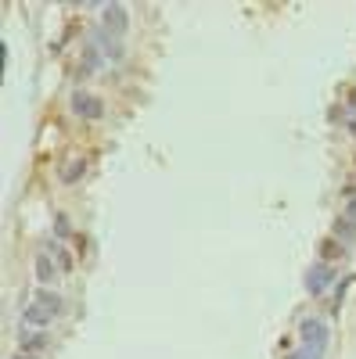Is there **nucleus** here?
I'll use <instances>...</instances> for the list:
<instances>
[{
	"instance_id": "obj_8",
	"label": "nucleus",
	"mask_w": 356,
	"mask_h": 359,
	"mask_svg": "<svg viewBox=\"0 0 356 359\" xmlns=\"http://www.w3.org/2000/svg\"><path fill=\"white\" fill-rule=\"evenodd\" d=\"M51 345V334L47 331H22V352L25 355H37Z\"/></svg>"
},
{
	"instance_id": "obj_10",
	"label": "nucleus",
	"mask_w": 356,
	"mask_h": 359,
	"mask_svg": "<svg viewBox=\"0 0 356 359\" xmlns=\"http://www.w3.org/2000/svg\"><path fill=\"white\" fill-rule=\"evenodd\" d=\"M83 172H86V162L72 158V162H65L62 169H58V180H62V184H76V180H83Z\"/></svg>"
},
{
	"instance_id": "obj_16",
	"label": "nucleus",
	"mask_w": 356,
	"mask_h": 359,
	"mask_svg": "<svg viewBox=\"0 0 356 359\" xmlns=\"http://www.w3.org/2000/svg\"><path fill=\"white\" fill-rule=\"evenodd\" d=\"M345 216L356 223V194H349V201H345Z\"/></svg>"
},
{
	"instance_id": "obj_1",
	"label": "nucleus",
	"mask_w": 356,
	"mask_h": 359,
	"mask_svg": "<svg viewBox=\"0 0 356 359\" xmlns=\"http://www.w3.org/2000/svg\"><path fill=\"white\" fill-rule=\"evenodd\" d=\"M299 338H303V345L306 348H313V352H328V341H331V331H328V323H324L320 316H310V320H303V327H299Z\"/></svg>"
},
{
	"instance_id": "obj_2",
	"label": "nucleus",
	"mask_w": 356,
	"mask_h": 359,
	"mask_svg": "<svg viewBox=\"0 0 356 359\" xmlns=\"http://www.w3.org/2000/svg\"><path fill=\"white\" fill-rule=\"evenodd\" d=\"M101 29H105V33L108 36H123L126 33V29H130V11H126V4H115V0H112V4H105L101 8Z\"/></svg>"
},
{
	"instance_id": "obj_7",
	"label": "nucleus",
	"mask_w": 356,
	"mask_h": 359,
	"mask_svg": "<svg viewBox=\"0 0 356 359\" xmlns=\"http://www.w3.org/2000/svg\"><path fill=\"white\" fill-rule=\"evenodd\" d=\"M54 320V313L51 309H44L40 302H33V306H29V309H22V323L25 327H37V331H44V327Z\"/></svg>"
},
{
	"instance_id": "obj_17",
	"label": "nucleus",
	"mask_w": 356,
	"mask_h": 359,
	"mask_svg": "<svg viewBox=\"0 0 356 359\" xmlns=\"http://www.w3.org/2000/svg\"><path fill=\"white\" fill-rule=\"evenodd\" d=\"M349 137H356V115L349 118Z\"/></svg>"
},
{
	"instance_id": "obj_6",
	"label": "nucleus",
	"mask_w": 356,
	"mask_h": 359,
	"mask_svg": "<svg viewBox=\"0 0 356 359\" xmlns=\"http://www.w3.org/2000/svg\"><path fill=\"white\" fill-rule=\"evenodd\" d=\"M58 277H62V266L51 262V255H47V252H44V255H37V280H40L44 287H51Z\"/></svg>"
},
{
	"instance_id": "obj_3",
	"label": "nucleus",
	"mask_w": 356,
	"mask_h": 359,
	"mask_svg": "<svg viewBox=\"0 0 356 359\" xmlns=\"http://www.w3.org/2000/svg\"><path fill=\"white\" fill-rule=\"evenodd\" d=\"M86 47H94L98 54H105V62H123V54H126V50H123V43H119L115 36H108L101 25H98L94 33H91V40H86Z\"/></svg>"
},
{
	"instance_id": "obj_18",
	"label": "nucleus",
	"mask_w": 356,
	"mask_h": 359,
	"mask_svg": "<svg viewBox=\"0 0 356 359\" xmlns=\"http://www.w3.org/2000/svg\"><path fill=\"white\" fill-rule=\"evenodd\" d=\"M15 359H40V355H25V352H18V355H15Z\"/></svg>"
},
{
	"instance_id": "obj_5",
	"label": "nucleus",
	"mask_w": 356,
	"mask_h": 359,
	"mask_svg": "<svg viewBox=\"0 0 356 359\" xmlns=\"http://www.w3.org/2000/svg\"><path fill=\"white\" fill-rule=\"evenodd\" d=\"M331 280H335V266H328V262H313L306 269V291L310 294H324Z\"/></svg>"
},
{
	"instance_id": "obj_9",
	"label": "nucleus",
	"mask_w": 356,
	"mask_h": 359,
	"mask_svg": "<svg viewBox=\"0 0 356 359\" xmlns=\"http://www.w3.org/2000/svg\"><path fill=\"white\" fill-rule=\"evenodd\" d=\"M317 252H320V262H328V266H331L335 259L345 255V245L338 241V237H324V241L317 245Z\"/></svg>"
},
{
	"instance_id": "obj_13",
	"label": "nucleus",
	"mask_w": 356,
	"mask_h": 359,
	"mask_svg": "<svg viewBox=\"0 0 356 359\" xmlns=\"http://www.w3.org/2000/svg\"><path fill=\"white\" fill-rule=\"evenodd\" d=\"M51 252H54V262L62 266V273H65V269H72V255H69L62 245H51Z\"/></svg>"
},
{
	"instance_id": "obj_12",
	"label": "nucleus",
	"mask_w": 356,
	"mask_h": 359,
	"mask_svg": "<svg viewBox=\"0 0 356 359\" xmlns=\"http://www.w3.org/2000/svg\"><path fill=\"white\" fill-rule=\"evenodd\" d=\"M33 302H40V306H44V309H51L54 316H58V313L65 309V302H62V294H54L51 287H40V291H37V298H33Z\"/></svg>"
},
{
	"instance_id": "obj_11",
	"label": "nucleus",
	"mask_w": 356,
	"mask_h": 359,
	"mask_svg": "<svg viewBox=\"0 0 356 359\" xmlns=\"http://www.w3.org/2000/svg\"><path fill=\"white\" fill-rule=\"evenodd\" d=\"M331 237H338L342 245H356V223H352L349 216L335 219V230H331Z\"/></svg>"
},
{
	"instance_id": "obj_15",
	"label": "nucleus",
	"mask_w": 356,
	"mask_h": 359,
	"mask_svg": "<svg viewBox=\"0 0 356 359\" xmlns=\"http://www.w3.org/2000/svg\"><path fill=\"white\" fill-rule=\"evenodd\" d=\"M54 230H58V237H69V233H72V226H69V216H62V212H58V216H54Z\"/></svg>"
},
{
	"instance_id": "obj_4",
	"label": "nucleus",
	"mask_w": 356,
	"mask_h": 359,
	"mask_svg": "<svg viewBox=\"0 0 356 359\" xmlns=\"http://www.w3.org/2000/svg\"><path fill=\"white\" fill-rule=\"evenodd\" d=\"M72 111L79 118H91V123H98V118L105 115V101L98 94H86V90H76L72 94Z\"/></svg>"
},
{
	"instance_id": "obj_14",
	"label": "nucleus",
	"mask_w": 356,
	"mask_h": 359,
	"mask_svg": "<svg viewBox=\"0 0 356 359\" xmlns=\"http://www.w3.org/2000/svg\"><path fill=\"white\" fill-rule=\"evenodd\" d=\"M284 359H324V355H320V352H313V348H306V345H299L295 352H288Z\"/></svg>"
}]
</instances>
